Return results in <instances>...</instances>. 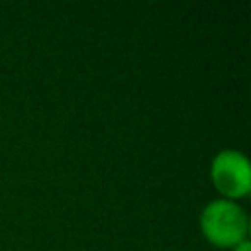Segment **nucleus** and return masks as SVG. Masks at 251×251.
I'll return each mask as SVG.
<instances>
[{
  "label": "nucleus",
  "instance_id": "1",
  "mask_svg": "<svg viewBox=\"0 0 251 251\" xmlns=\"http://www.w3.org/2000/svg\"><path fill=\"white\" fill-rule=\"evenodd\" d=\"M200 229L210 243L235 247L247 237V216L231 200H214L202 210Z\"/></svg>",
  "mask_w": 251,
  "mask_h": 251
},
{
  "label": "nucleus",
  "instance_id": "2",
  "mask_svg": "<svg viewBox=\"0 0 251 251\" xmlns=\"http://www.w3.org/2000/svg\"><path fill=\"white\" fill-rule=\"evenodd\" d=\"M212 182L226 200L243 198L251 190V167L243 153L226 149L220 151L212 161Z\"/></svg>",
  "mask_w": 251,
  "mask_h": 251
},
{
  "label": "nucleus",
  "instance_id": "3",
  "mask_svg": "<svg viewBox=\"0 0 251 251\" xmlns=\"http://www.w3.org/2000/svg\"><path fill=\"white\" fill-rule=\"evenodd\" d=\"M233 251H251V243H249L247 239H243V241H239V243L233 247Z\"/></svg>",
  "mask_w": 251,
  "mask_h": 251
}]
</instances>
